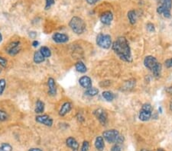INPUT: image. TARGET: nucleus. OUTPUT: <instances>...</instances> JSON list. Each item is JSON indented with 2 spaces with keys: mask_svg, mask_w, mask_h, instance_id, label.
Instances as JSON below:
<instances>
[{
  "mask_svg": "<svg viewBox=\"0 0 172 151\" xmlns=\"http://www.w3.org/2000/svg\"><path fill=\"white\" fill-rule=\"evenodd\" d=\"M96 44L103 49H109L112 45V39L110 35L104 34H99L96 37Z\"/></svg>",
  "mask_w": 172,
  "mask_h": 151,
  "instance_id": "39448f33",
  "label": "nucleus"
},
{
  "mask_svg": "<svg viewBox=\"0 0 172 151\" xmlns=\"http://www.w3.org/2000/svg\"><path fill=\"white\" fill-rule=\"evenodd\" d=\"M75 68H76L77 72L81 73H84L87 72V67H86L85 64H84L82 61L77 62V63L75 64Z\"/></svg>",
  "mask_w": 172,
  "mask_h": 151,
  "instance_id": "aec40b11",
  "label": "nucleus"
},
{
  "mask_svg": "<svg viewBox=\"0 0 172 151\" xmlns=\"http://www.w3.org/2000/svg\"><path fill=\"white\" fill-rule=\"evenodd\" d=\"M152 115V111L145 110V109H142L140 111L139 115H138V118L142 121H147L151 118Z\"/></svg>",
  "mask_w": 172,
  "mask_h": 151,
  "instance_id": "dca6fc26",
  "label": "nucleus"
},
{
  "mask_svg": "<svg viewBox=\"0 0 172 151\" xmlns=\"http://www.w3.org/2000/svg\"><path fill=\"white\" fill-rule=\"evenodd\" d=\"M21 50V44L19 41H13L6 47V51L10 56H15Z\"/></svg>",
  "mask_w": 172,
  "mask_h": 151,
  "instance_id": "0eeeda50",
  "label": "nucleus"
},
{
  "mask_svg": "<svg viewBox=\"0 0 172 151\" xmlns=\"http://www.w3.org/2000/svg\"><path fill=\"white\" fill-rule=\"evenodd\" d=\"M113 51L118 55L122 60L127 63L132 62L130 46L126 38L119 37L112 44Z\"/></svg>",
  "mask_w": 172,
  "mask_h": 151,
  "instance_id": "f257e3e1",
  "label": "nucleus"
},
{
  "mask_svg": "<svg viewBox=\"0 0 172 151\" xmlns=\"http://www.w3.org/2000/svg\"><path fill=\"white\" fill-rule=\"evenodd\" d=\"M99 93V89L96 88H89L88 89H87V91L85 92V94L89 96H95Z\"/></svg>",
  "mask_w": 172,
  "mask_h": 151,
  "instance_id": "b1692460",
  "label": "nucleus"
},
{
  "mask_svg": "<svg viewBox=\"0 0 172 151\" xmlns=\"http://www.w3.org/2000/svg\"><path fill=\"white\" fill-rule=\"evenodd\" d=\"M157 151H164V150H163L162 149H159V150H158Z\"/></svg>",
  "mask_w": 172,
  "mask_h": 151,
  "instance_id": "37998d69",
  "label": "nucleus"
},
{
  "mask_svg": "<svg viewBox=\"0 0 172 151\" xmlns=\"http://www.w3.org/2000/svg\"><path fill=\"white\" fill-rule=\"evenodd\" d=\"M89 143L87 140H84L83 142V144L81 146L80 151H89Z\"/></svg>",
  "mask_w": 172,
  "mask_h": 151,
  "instance_id": "cd10ccee",
  "label": "nucleus"
},
{
  "mask_svg": "<svg viewBox=\"0 0 172 151\" xmlns=\"http://www.w3.org/2000/svg\"><path fill=\"white\" fill-rule=\"evenodd\" d=\"M141 151H150V150H146V149H142V150H141Z\"/></svg>",
  "mask_w": 172,
  "mask_h": 151,
  "instance_id": "79ce46f5",
  "label": "nucleus"
},
{
  "mask_svg": "<svg viewBox=\"0 0 172 151\" xmlns=\"http://www.w3.org/2000/svg\"><path fill=\"white\" fill-rule=\"evenodd\" d=\"M6 86V80L5 79H0V95H2L4 93Z\"/></svg>",
  "mask_w": 172,
  "mask_h": 151,
  "instance_id": "a878e982",
  "label": "nucleus"
},
{
  "mask_svg": "<svg viewBox=\"0 0 172 151\" xmlns=\"http://www.w3.org/2000/svg\"><path fill=\"white\" fill-rule=\"evenodd\" d=\"M7 65H8V60L3 57L0 56V66L3 67V68H5V67H7Z\"/></svg>",
  "mask_w": 172,
  "mask_h": 151,
  "instance_id": "c756f323",
  "label": "nucleus"
},
{
  "mask_svg": "<svg viewBox=\"0 0 172 151\" xmlns=\"http://www.w3.org/2000/svg\"><path fill=\"white\" fill-rule=\"evenodd\" d=\"M86 1H87V3H88L89 5H94L96 4L97 2L100 1V0H86Z\"/></svg>",
  "mask_w": 172,
  "mask_h": 151,
  "instance_id": "72a5a7b5",
  "label": "nucleus"
},
{
  "mask_svg": "<svg viewBox=\"0 0 172 151\" xmlns=\"http://www.w3.org/2000/svg\"><path fill=\"white\" fill-rule=\"evenodd\" d=\"M95 147L96 150L99 151H103L104 150L105 143H104V138L102 136H99L96 138L95 140Z\"/></svg>",
  "mask_w": 172,
  "mask_h": 151,
  "instance_id": "f3484780",
  "label": "nucleus"
},
{
  "mask_svg": "<svg viewBox=\"0 0 172 151\" xmlns=\"http://www.w3.org/2000/svg\"><path fill=\"white\" fill-rule=\"evenodd\" d=\"M45 111V103L41 100H38L36 102L35 112L36 114H42Z\"/></svg>",
  "mask_w": 172,
  "mask_h": 151,
  "instance_id": "6ab92c4d",
  "label": "nucleus"
},
{
  "mask_svg": "<svg viewBox=\"0 0 172 151\" xmlns=\"http://www.w3.org/2000/svg\"><path fill=\"white\" fill-rule=\"evenodd\" d=\"M72 109V105L71 102H67L61 105V109L59 111L60 116H65L67 114L69 113Z\"/></svg>",
  "mask_w": 172,
  "mask_h": 151,
  "instance_id": "2eb2a0df",
  "label": "nucleus"
},
{
  "mask_svg": "<svg viewBox=\"0 0 172 151\" xmlns=\"http://www.w3.org/2000/svg\"><path fill=\"white\" fill-rule=\"evenodd\" d=\"M3 34H2V33L0 32V43H2V41H3Z\"/></svg>",
  "mask_w": 172,
  "mask_h": 151,
  "instance_id": "58836bf2",
  "label": "nucleus"
},
{
  "mask_svg": "<svg viewBox=\"0 0 172 151\" xmlns=\"http://www.w3.org/2000/svg\"><path fill=\"white\" fill-rule=\"evenodd\" d=\"M69 26L71 30L77 34H81L85 32L86 24L84 21L80 17L74 16L71 19L69 22Z\"/></svg>",
  "mask_w": 172,
  "mask_h": 151,
  "instance_id": "7ed1b4c3",
  "label": "nucleus"
},
{
  "mask_svg": "<svg viewBox=\"0 0 172 151\" xmlns=\"http://www.w3.org/2000/svg\"><path fill=\"white\" fill-rule=\"evenodd\" d=\"M45 2H46V3H45V10H48L49 8H51L53 5H54V3H55V1L54 0H45Z\"/></svg>",
  "mask_w": 172,
  "mask_h": 151,
  "instance_id": "c85d7f7f",
  "label": "nucleus"
},
{
  "mask_svg": "<svg viewBox=\"0 0 172 151\" xmlns=\"http://www.w3.org/2000/svg\"><path fill=\"white\" fill-rule=\"evenodd\" d=\"M94 113L102 125H106L107 124V121H108V116H107L106 111L103 110V108H98L94 111Z\"/></svg>",
  "mask_w": 172,
  "mask_h": 151,
  "instance_id": "6e6552de",
  "label": "nucleus"
},
{
  "mask_svg": "<svg viewBox=\"0 0 172 151\" xmlns=\"http://www.w3.org/2000/svg\"><path fill=\"white\" fill-rule=\"evenodd\" d=\"M66 145L69 148H71L73 151H78L79 150V143L74 138L70 137L66 140Z\"/></svg>",
  "mask_w": 172,
  "mask_h": 151,
  "instance_id": "4468645a",
  "label": "nucleus"
},
{
  "mask_svg": "<svg viewBox=\"0 0 172 151\" xmlns=\"http://www.w3.org/2000/svg\"><path fill=\"white\" fill-rule=\"evenodd\" d=\"M119 133L117 130L112 129L104 131L103 133V138L110 143H116L119 137Z\"/></svg>",
  "mask_w": 172,
  "mask_h": 151,
  "instance_id": "423d86ee",
  "label": "nucleus"
},
{
  "mask_svg": "<svg viewBox=\"0 0 172 151\" xmlns=\"http://www.w3.org/2000/svg\"><path fill=\"white\" fill-rule=\"evenodd\" d=\"M147 27V30L149 32H154L155 31V28H154V25L152 23H148L146 25Z\"/></svg>",
  "mask_w": 172,
  "mask_h": 151,
  "instance_id": "2f4dec72",
  "label": "nucleus"
},
{
  "mask_svg": "<svg viewBox=\"0 0 172 151\" xmlns=\"http://www.w3.org/2000/svg\"><path fill=\"white\" fill-rule=\"evenodd\" d=\"M39 45V42L38 41H34L32 42V47L33 48H37Z\"/></svg>",
  "mask_w": 172,
  "mask_h": 151,
  "instance_id": "c9c22d12",
  "label": "nucleus"
},
{
  "mask_svg": "<svg viewBox=\"0 0 172 151\" xmlns=\"http://www.w3.org/2000/svg\"><path fill=\"white\" fill-rule=\"evenodd\" d=\"M159 4L160 6L157 8V13L162 15L164 18H171L172 0H159Z\"/></svg>",
  "mask_w": 172,
  "mask_h": 151,
  "instance_id": "20e7f679",
  "label": "nucleus"
},
{
  "mask_svg": "<svg viewBox=\"0 0 172 151\" xmlns=\"http://www.w3.org/2000/svg\"><path fill=\"white\" fill-rule=\"evenodd\" d=\"M170 109H171V111L172 112V102L170 104Z\"/></svg>",
  "mask_w": 172,
  "mask_h": 151,
  "instance_id": "a19ab883",
  "label": "nucleus"
},
{
  "mask_svg": "<svg viewBox=\"0 0 172 151\" xmlns=\"http://www.w3.org/2000/svg\"><path fill=\"white\" fill-rule=\"evenodd\" d=\"M128 18H129V22L132 25H135L136 22V13L134 10H130V11L128 13Z\"/></svg>",
  "mask_w": 172,
  "mask_h": 151,
  "instance_id": "4be33fe9",
  "label": "nucleus"
},
{
  "mask_svg": "<svg viewBox=\"0 0 172 151\" xmlns=\"http://www.w3.org/2000/svg\"><path fill=\"white\" fill-rule=\"evenodd\" d=\"M29 36L31 38H35V37L37 36V33L35 32H31L29 33Z\"/></svg>",
  "mask_w": 172,
  "mask_h": 151,
  "instance_id": "f704fd0d",
  "label": "nucleus"
},
{
  "mask_svg": "<svg viewBox=\"0 0 172 151\" xmlns=\"http://www.w3.org/2000/svg\"><path fill=\"white\" fill-rule=\"evenodd\" d=\"M144 65L153 73L155 77H160L161 73V64L158 62L155 57L153 56L145 57L144 60Z\"/></svg>",
  "mask_w": 172,
  "mask_h": 151,
  "instance_id": "f03ea898",
  "label": "nucleus"
},
{
  "mask_svg": "<svg viewBox=\"0 0 172 151\" xmlns=\"http://www.w3.org/2000/svg\"><path fill=\"white\" fill-rule=\"evenodd\" d=\"M159 113H162V108L161 107L159 108Z\"/></svg>",
  "mask_w": 172,
  "mask_h": 151,
  "instance_id": "ea45409f",
  "label": "nucleus"
},
{
  "mask_svg": "<svg viewBox=\"0 0 172 151\" xmlns=\"http://www.w3.org/2000/svg\"><path fill=\"white\" fill-rule=\"evenodd\" d=\"M122 148L121 147V144L119 143H115L111 148V151H122Z\"/></svg>",
  "mask_w": 172,
  "mask_h": 151,
  "instance_id": "7c9ffc66",
  "label": "nucleus"
},
{
  "mask_svg": "<svg viewBox=\"0 0 172 151\" xmlns=\"http://www.w3.org/2000/svg\"><path fill=\"white\" fill-rule=\"evenodd\" d=\"M79 83L82 87L86 88V89H88V88L92 87V80L87 76H83L80 77L79 79Z\"/></svg>",
  "mask_w": 172,
  "mask_h": 151,
  "instance_id": "ddd939ff",
  "label": "nucleus"
},
{
  "mask_svg": "<svg viewBox=\"0 0 172 151\" xmlns=\"http://www.w3.org/2000/svg\"><path fill=\"white\" fill-rule=\"evenodd\" d=\"M52 39L54 42L57 43V44H64V43L67 42L69 40V37L66 34H63V33H54L52 35Z\"/></svg>",
  "mask_w": 172,
  "mask_h": 151,
  "instance_id": "9d476101",
  "label": "nucleus"
},
{
  "mask_svg": "<svg viewBox=\"0 0 172 151\" xmlns=\"http://www.w3.org/2000/svg\"><path fill=\"white\" fill-rule=\"evenodd\" d=\"M45 58L43 57V55L41 54V52L38 50V51H35L34 53V56H33V60L34 62L37 64H40L43 63L45 61Z\"/></svg>",
  "mask_w": 172,
  "mask_h": 151,
  "instance_id": "a211bd4d",
  "label": "nucleus"
},
{
  "mask_svg": "<svg viewBox=\"0 0 172 151\" xmlns=\"http://www.w3.org/2000/svg\"><path fill=\"white\" fill-rule=\"evenodd\" d=\"M29 151H42V150L39 148H30Z\"/></svg>",
  "mask_w": 172,
  "mask_h": 151,
  "instance_id": "4c0bfd02",
  "label": "nucleus"
},
{
  "mask_svg": "<svg viewBox=\"0 0 172 151\" xmlns=\"http://www.w3.org/2000/svg\"><path fill=\"white\" fill-rule=\"evenodd\" d=\"M48 95L51 96H55L57 94V86H56L55 81L53 78H49L48 80Z\"/></svg>",
  "mask_w": 172,
  "mask_h": 151,
  "instance_id": "f8f14e48",
  "label": "nucleus"
},
{
  "mask_svg": "<svg viewBox=\"0 0 172 151\" xmlns=\"http://www.w3.org/2000/svg\"><path fill=\"white\" fill-rule=\"evenodd\" d=\"M77 119H78L79 121H84L83 117H82L80 114H78V115H77Z\"/></svg>",
  "mask_w": 172,
  "mask_h": 151,
  "instance_id": "e433bc0d",
  "label": "nucleus"
},
{
  "mask_svg": "<svg viewBox=\"0 0 172 151\" xmlns=\"http://www.w3.org/2000/svg\"><path fill=\"white\" fill-rule=\"evenodd\" d=\"M35 121L40 124H45V126L51 127L53 124V119L48 115V114H41L37 115L35 117Z\"/></svg>",
  "mask_w": 172,
  "mask_h": 151,
  "instance_id": "1a4fd4ad",
  "label": "nucleus"
},
{
  "mask_svg": "<svg viewBox=\"0 0 172 151\" xmlns=\"http://www.w3.org/2000/svg\"><path fill=\"white\" fill-rule=\"evenodd\" d=\"M39 51L41 52V53L43 55V57H45V58H48V57L51 56V50L49 49L48 47H41V48H40Z\"/></svg>",
  "mask_w": 172,
  "mask_h": 151,
  "instance_id": "412c9836",
  "label": "nucleus"
},
{
  "mask_svg": "<svg viewBox=\"0 0 172 151\" xmlns=\"http://www.w3.org/2000/svg\"><path fill=\"white\" fill-rule=\"evenodd\" d=\"M113 19V15L110 11L105 12L100 16V21L103 24L106 25H110Z\"/></svg>",
  "mask_w": 172,
  "mask_h": 151,
  "instance_id": "9b49d317",
  "label": "nucleus"
},
{
  "mask_svg": "<svg viewBox=\"0 0 172 151\" xmlns=\"http://www.w3.org/2000/svg\"><path fill=\"white\" fill-rule=\"evenodd\" d=\"M0 151H12V147L8 143H0Z\"/></svg>",
  "mask_w": 172,
  "mask_h": 151,
  "instance_id": "393cba45",
  "label": "nucleus"
},
{
  "mask_svg": "<svg viewBox=\"0 0 172 151\" xmlns=\"http://www.w3.org/2000/svg\"><path fill=\"white\" fill-rule=\"evenodd\" d=\"M164 65H165V67L167 68H171L172 67V57L170 59H168V60H166L165 63H164Z\"/></svg>",
  "mask_w": 172,
  "mask_h": 151,
  "instance_id": "473e14b6",
  "label": "nucleus"
},
{
  "mask_svg": "<svg viewBox=\"0 0 172 151\" xmlns=\"http://www.w3.org/2000/svg\"><path fill=\"white\" fill-rule=\"evenodd\" d=\"M8 118V114L3 110H0V121H5Z\"/></svg>",
  "mask_w": 172,
  "mask_h": 151,
  "instance_id": "bb28decb",
  "label": "nucleus"
},
{
  "mask_svg": "<svg viewBox=\"0 0 172 151\" xmlns=\"http://www.w3.org/2000/svg\"><path fill=\"white\" fill-rule=\"evenodd\" d=\"M0 73H1V69H0Z\"/></svg>",
  "mask_w": 172,
  "mask_h": 151,
  "instance_id": "c03bdc74",
  "label": "nucleus"
},
{
  "mask_svg": "<svg viewBox=\"0 0 172 151\" xmlns=\"http://www.w3.org/2000/svg\"><path fill=\"white\" fill-rule=\"evenodd\" d=\"M102 95H103V98H104L106 101H108V102H112V101L114 99V98H115V96H114L113 93L109 91L103 92Z\"/></svg>",
  "mask_w": 172,
  "mask_h": 151,
  "instance_id": "5701e85b",
  "label": "nucleus"
}]
</instances>
